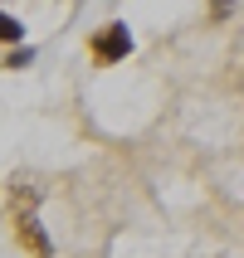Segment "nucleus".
Listing matches in <instances>:
<instances>
[{
  "instance_id": "f257e3e1",
  "label": "nucleus",
  "mask_w": 244,
  "mask_h": 258,
  "mask_svg": "<svg viewBox=\"0 0 244 258\" xmlns=\"http://www.w3.org/2000/svg\"><path fill=\"white\" fill-rule=\"evenodd\" d=\"M88 54H93V63H122V58L132 54V29L122 25V20L98 25L93 39H88Z\"/></svg>"
},
{
  "instance_id": "f03ea898",
  "label": "nucleus",
  "mask_w": 244,
  "mask_h": 258,
  "mask_svg": "<svg viewBox=\"0 0 244 258\" xmlns=\"http://www.w3.org/2000/svg\"><path fill=\"white\" fill-rule=\"evenodd\" d=\"M44 175H34V171H15L10 180H5V205H10V215H29V210H39V200H44Z\"/></svg>"
},
{
  "instance_id": "7ed1b4c3",
  "label": "nucleus",
  "mask_w": 244,
  "mask_h": 258,
  "mask_svg": "<svg viewBox=\"0 0 244 258\" xmlns=\"http://www.w3.org/2000/svg\"><path fill=\"white\" fill-rule=\"evenodd\" d=\"M15 234H20V244H25L34 258H54V239H49V229L39 224V210L15 215Z\"/></svg>"
},
{
  "instance_id": "20e7f679",
  "label": "nucleus",
  "mask_w": 244,
  "mask_h": 258,
  "mask_svg": "<svg viewBox=\"0 0 244 258\" xmlns=\"http://www.w3.org/2000/svg\"><path fill=\"white\" fill-rule=\"evenodd\" d=\"M0 44L5 49H25V25L15 15H5V10H0Z\"/></svg>"
},
{
  "instance_id": "39448f33",
  "label": "nucleus",
  "mask_w": 244,
  "mask_h": 258,
  "mask_svg": "<svg viewBox=\"0 0 244 258\" xmlns=\"http://www.w3.org/2000/svg\"><path fill=\"white\" fill-rule=\"evenodd\" d=\"M29 63H34V49H10V54H5V63H0V69H29Z\"/></svg>"
}]
</instances>
